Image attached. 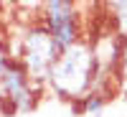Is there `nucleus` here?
Masks as SVG:
<instances>
[{"instance_id":"f257e3e1","label":"nucleus","mask_w":127,"mask_h":117,"mask_svg":"<svg viewBox=\"0 0 127 117\" xmlns=\"http://www.w3.org/2000/svg\"><path fill=\"white\" fill-rule=\"evenodd\" d=\"M94 79H97L94 51L89 41L81 38L59 54L54 69H51V77H48V87L61 99L79 102L94 89Z\"/></svg>"},{"instance_id":"f03ea898","label":"nucleus","mask_w":127,"mask_h":117,"mask_svg":"<svg viewBox=\"0 0 127 117\" xmlns=\"http://www.w3.org/2000/svg\"><path fill=\"white\" fill-rule=\"evenodd\" d=\"M10 54L26 66L28 77L33 79L36 87L43 89V87H48V77L61 54V46L54 41V36L46 31L43 23H33L20 33L18 46L10 48Z\"/></svg>"},{"instance_id":"7ed1b4c3","label":"nucleus","mask_w":127,"mask_h":117,"mask_svg":"<svg viewBox=\"0 0 127 117\" xmlns=\"http://www.w3.org/2000/svg\"><path fill=\"white\" fill-rule=\"evenodd\" d=\"M38 99H41V87L33 84L23 64L13 59L5 77L0 79V115L31 112Z\"/></svg>"},{"instance_id":"20e7f679","label":"nucleus","mask_w":127,"mask_h":117,"mask_svg":"<svg viewBox=\"0 0 127 117\" xmlns=\"http://www.w3.org/2000/svg\"><path fill=\"white\" fill-rule=\"evenodd\" d=\"M41 23L54 36L61 51L81 41V13L76 0H43Z\"/></svg>"},{"instance_id":"39448f33","label":"nucleus","mask_w":127,"mask_h":117,"mask_svg":"<svg viewBox=\"0 0 127 117\" xmlns=\"http://www.w3.org/2000/svg\"><path fill=\"white\" fill-rule=\"evenodd\" d=\"M99 3H102L104 20L109 23L107 28L127 38V0H99Z\"/></svg>"},{"instance_id":"423d86ee","label":"nucleus","mask_w":127,"mask_h":117,"mask_svg":"<svg viewBox=\"0 0 127 117\" xmlns=\"http://www.w3.org/2000/svg\"><path fill=\"white\" fill-rule=\"evenodd\" d=\"M104 102H107V97H104V94L89 92L84 99H79V102H76V110H79L81 115H94V112H99V110L104 107Z\"/></svg>"},{"instance_id":"0eeeda50","label":"nucleus","mask_w":127,"mask_h":117,"mask_svg":"<svg viewBox=\"0 0 127 117\" xmlns=\"http://www.w3.org/2000/svg\"><path fill=\"white\" fill-rule=\"evenodd\" d=\"M117 89L122 97H127V38L122 43V61H120V74H117Z\"/></svg>"},{"instance_id":"6e6552de","label":"nucleus","mask_w":127,"mask_h":117,"mask_svg":"<svg viewBox=\"0 0 127 117\" xmlns=\"http://www.w3.org/2000/svg\"><path fill=\"white\" fill-rule=\"evenodd\" d=\"M10 61H13V54H10V48L5 43H0V79L5 77V71L10 66Z\"/></svg>"}]
</instances>
